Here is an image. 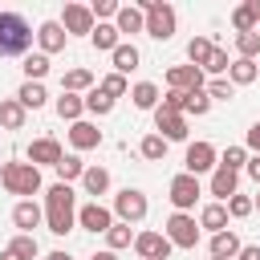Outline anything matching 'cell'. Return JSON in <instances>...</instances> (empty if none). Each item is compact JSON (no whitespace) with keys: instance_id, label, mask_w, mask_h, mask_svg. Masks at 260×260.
Here are the masks:
<instances>
[{"instance_id":"obj_1","label":"cell","mask_w":260,"mask_h":260,"mask_svg":"<svg viewBox=\"0 0 260 260\" xmlns=\"http://www.w3.org/2000/svg\"><path fill=\"white\" fill-rule=\"evenodd\" d=\"M32 45V28L20 12H0V57H20Z\"/></svg>"},{"instance_id":"obj_2","label":"cell","mask_w":260,"mask_h":260,"mask_svg":"<svg viewBox=\"0 0 260 260\" xmlns=\"http://www.w3.org/2000/svg\"><path fill=\"white\" fill-rule=\"evenodd\" d=\"M69 228H73V191H69L65 183H57V187L49 191V232L65 236Z\"/></svg>"},{"instance_id":"obj_3","label":"cell","mask_w":260,"mask_h":260,"mask_svg":"<svg viewBox=\"0 0 260 260\" xmlns=\"http://www.w3.org/2000/svg\"><path fill=\"white\" fill-rule=\"evenodd\" d=\"M0 179H4V187H8V191H16V195H32V191L41 187L37 167H20V162H8V167L0 171Z\"/></svg>"},{"instance_id":"obj_4","label":"cell","mask_w":260,"mask_h":260,"mask_svg":"<svg viewBox=\"0 0 260 260\" xmlns=\"http://www.w3.org/2000/svg\"><path fill=\"white\" fill-rule=\"evenodd\" d=\"M146 8H150V24H146V32L158 37V41H167V37L175 32V12H171L167 4H146Z\"/></svg>"},{"instance_id":"obj_5","label":"cell","mask_w":260,"mask_h":260,"mask_svg":"<svg viewBox=\"0 0 260 260\" xmlns=\"http://www.w3.org/2000/svg\"><path fill=\"white\" fill-rule=\"evenodd\" d=\"M195 195H199V183H195L191 175H179V179L171 183V199H175V207H191Z\"/></svg>"},{"instance_id":"obj_6","label":"cell","mask_w":260,"mask_h":260,"mask_svg":"<svg viewBox=\"0 0 260 260\" xmlns=\"http://www.w3.org/2000/svg\"><path fill=\"white\" fill-rule=\"evenodd\" d=\"M118 215H126V219H142L146 215V199H142V191H122L118 195Z\"/></svg>"},{"instance_id":"obj_7","label":"cell","mask_w":260,"mask_h":260,"mask_svg":"<svg viewBox=\"0 0 260 260\" xmlns=\"http://www.w3.org/2000/svg\"><path fill=\"white\" fill-rule=\"evenodd\" d=\"M167 228H171V240H175V244H183V248H195V236H199V232H195V219H187V215H175Z\"/></svg>"},{"instance_id":"obj_8","label":"cell","mask_w":260,"mask_h":260,"mask_svg":"<svg viewBox=\"0 0 260 260\" xmlns=\"http://www.w3.org/2000/svg\"><path fill=\"white\" fill-rule=\"evenodd\" d=\"M138 252H142L146 260H167V252H171V244H167L162 236H154V232H146V236H138Z\"/></svg>"},{"instance_id":"obj_9","label":"cell","mask_w":260,"mask_h":260,"mask_svg":"<svg viewBox=\"0 0 260 260\" xmlns=\"http://www.w3.org/2000/svg\"><path fill=\"white\" fill-rule=\"evenodd\" d=\"M211 158H215V150H211L207 142H195V146L187 150V171H191V175H199V171H207V167H211Z\"/></svg>"},{"instance_id":"obj_10","label":"cell","mask_w":260,"mask_h":260,"mask_svg":"<svg viewBox=\"0 0 260 260\" xmlns=\"http://www.w3.org/2000/svg\"><path fill=\"white\" fill-rule=\"evenodd\" d=\"M81 228H89V232H110V211L98 207V203H89V207L81 211Z\"/></svg>"},{"instance_id":"obj_11","label":"cell","mask_w":260,"mask_h":260,"mask_svg":"<svg viewBox=\"0 0 260 260\" xmlns=\"http://www.w3.org/2000/svg\"><path fill=\"white\" fill-rule=\"evenodd\" d=\"M211 195H219V199H228V195H236V171H228V167H219V171H215V179H211Z\"/></svg>"},{"instance_id":"obj_12","label":"cell","mask_w":260,"mask_h":260,"mask_svg":"<svg viewBox=\"0 0 260 260\" xmlns=\"http://www.w3.org/2000/svg\"><path fill=\"white\" fill-rule=\"evenodd\" d=\"M211 252H215V260H223V256H236V252H240V240H236L232 232H215V240H211Z\"/></svg>"},{"instance_id":"obj_13","label":"cell","mask_w":260,"mask_h":260,"mask_svg":"<svg viewBox=\"0 0 260 260\" xmlns=\"http://www.w3.org/2000/svg\"><path fill=\"white\" fill-rule=\"evenodd\" d=\"M114 65H118L122 73H130V69L138 65V49H134V45H118V49H114Z\"/></svg>"},{"instance_id":"obj_14","label":"cell","mask_w":260,"mask_h":260,"mask_svg":"<svg viewBox=\"0 0 260 260\" xmlns=\"http://www.w3.org/2000/svg\"><path fill=\"white\" fill-rule=\"evenodd\" d=\"M158 130H167V138H183V118H175L171 110H158Z\"/></svg>"},{"instance_id":"obj_15","label":"cell","mask_w":260,"mask_h":260,"mask_svg":"<svg viewBox=\"0 0 260 260\" xmlns=\"http://www.w3.org/2000/svg\"><path fill=\"white\" fill-rule=\"evenodd\" d=\"M20 106H45V89L37 85V81H28V85H20Z\"/></svg>"},{"instance_id":"obj_16","label":"cell","mask_w":260,"mask_h":260,"mask_svg":"<svg viewBox=\"0 0 260 260\" xmlns=\"http://www.w3.org/2000/svg\"><path fill=\"white\" fill-rule=\"evenodd\" d=\"M28 154H32V158H41V162H53V167L61 162V150H57V142H37Z\"/></svg>"},{"instance_id":"obj_17","label":"cell","mask_w":260,"mask_h":260,"mask_svg":"<svg viewBox=\"0 0 260 260\" xmlns=\"http://www.w3.org/2000/svg\"><path fill=\"white\" fill-rule=\"evenodd\" d=\"M85 187H89V195H102V191L110 187V175H106L102 167H93V171H85Z\"/></svg>"},{"instance_id":"obj_18","label":"cell","mask_w":260,"mask_h":260,"mask_svg":"<svg viewBox=\"0 0 260 260\" xmlns=\"http://www.w3.org/2000/svg\"><path fill=\"white\" fill-rule=\"evenodd\" d=\"M98 138H102V134H98L93 126H85V122L73 126V142H77V146H98Z\"/></svg>"},{"instance_id":"obj_19","label":"cell","mask_w":260,"mask_h":260,"mask_svg":"<svg viewBox=\"0 0 260 260\" xmlns=\"http://www.w3.org/2000/svg\"><path fill=\"white\" fill-rule=\"evenodd\" d=\"M65 20H69V28H73V32H89V12H85V8H69V12H65Z\"/></svg>"},{"instance_id":"obj_20","label":"cell","mask_w":260,"mask_h":260,"mask_svg":"<svg viewBox=\"0 0 260 260\" xmlns=\"http://www.w3.org/2000/svg\"><path fill=\"white\" fill-rule=\"evenodd\" d=\"M61 41H65V37H61V24H45V28H41V45H45V49H61Z\"/></svg>"},{"instance_id":"obj_21","label":"cell","mask_w":260,"mask_h":260,"mask_svg":"<svg viewBox=\"0 0 260 260\" xmlns=\"http://www.w3.org/2000/svg\"><path fill=\"white\" fill-rule=\"evenodd\" d=\"M154 98H158V89H154V85H146V81L134 89V106H142V110H150V106H154Z\"/></svg>"},{"instance_id":"obj_22","label":"cell","mask_w":260,"mask_h":260,"mask_svg":"<svg viewBox=\"0 0 260 260\" xmlns=\"http://www.w3.org/2000/svg\"><path fill=\"white\" fill-rule=\"evenodd\" d=\"M37 219H41V211H37L32 203H20V207H16V223H20V228H37Z\"/></svg>"},{"instance_id":"obj_23","label":"cell","mask_w":260,"mask_h":260,"mask_svg":"<svg viewBox=\"0 0 260 260\" xmlns=\"http://www.w3.org/2000/svg\"><path fill=\"white\" fill-rule=\"evenodd\" d=\"M223 223H228V211H223V207H219V203H215V207H207V211H203V228H215V232H219V228H223Z\"/></svg>"},{"instance_id":"obj_24","label":"cell","mask_w":260,"mask_h":260,"mask_svg":"<svg viewBox=\"0 0 260 260\" xmlns=\"http://www.w3.org/2000/svg\"><path fill=\"white\" fill-rule=\"evenodd\" d=\"M171 85H191V89H199V73H195V69H175V73H171Z\"/></svg>"},{"instance_id":"obj_25","label":"cell","mask_w":260,"mask_h":260,"mask_svg":"<svg viewBox=\"0 0 260 260\" xmlns=\"http://www.w3.org/2000/svg\"><path fill=\"white\" fill-rule=\"evenodd\" d=\"M183 106H187V110H195V114H203V110L211 106V98H207V93H199V89H191V93L183 98Z\"/></svg>"},{"instance_id":"obj_26","label":"cell","mask_w":260,"mask_h":260,"mask_svg":"<svg viewBox=\"0 0 260 260\" xmlns=\"http://www.w3.org/2000/svg\"><path fill=\"white\" fill-rule=\"evenodd\" d=\"M57 175H61V179H73V175H81V158H73V154L65 158V154H61V162H57Z\"/></svg>"},{"instance_id":"obj_27","label":"cell","mask_w":260,"mask_h":260,"mask_svg":"<svg viewBox=\"0 0 260 260\" xmlns=\"http://www.w3.org/2000/svg\"><path fill=\"white\" fill-rule=\"evenodd\" d=\"M93 45H98V49H114V28H110V24H98V28H93Z\"/></svg>"},{"instance_id":"obj_28","label":"cell","mask_w":260,"mask_h":260,"mask_svg":"<svg viewBox=\"0 0 260 260\" xmlns=\"http://www.w3.org/2000/svg\"><path fill=\"white\" fill-rule=\"evenodd\" d=\"M138 24H142V20H138V12H130V8H122V12H118V28H122V32H134Z\"/></svg>"},{"instance_id":"obj_29","label":"cell","mask_w":260,"mask_h":260,"mask_svg":"<svg viewBox=\"0 0 260 260\" xmlns=\"http://www.w3.org/2000/svg\"><path fill=\"white\" fill-rule=\"evenodd\" d=\"M24 73H28V77H45V73H49V61H45V57H28V61H24Z\"/></svg>"},{"instance_id":"obj_30","label":"cell","mask_w":260,"mask_h":260,"mask_svg":"<svg viewBox=\"0 0 260 260\" xmlns=\"http://www.w3.org/2000/svg\"><path fill=\"white\" fill-rule=\"evenodd\" d=\"M142 154H146V158H162V154H167V142H162V138H146V142H142Z\"/></svg>"},{"instance_id":"obj_31","label":"cell","mask_w":260,"mask_h":260,"mask_svg":"<svg viewBox=\"0 0 260 260\" xmlns=\"http://www.w3.org/2000/svg\"><path fill=\"white\" fill-rule=\"evenodd\" d=\"M256 16H260V0H256V4H248V8H240V12H236V24H240V28H248Z\"/></svg>"},{"instance_id":"obj_32","label":"cell","mask_w":260,"mask_h":260,"mask_svg":"<svg viewBox=\"0 0 260 260\" xmlns=\"http://www.w3.org/2000/svg\"><path fill=\"white\" fill-rule=\"evenodd\" d=\"M187 53H191V61H207V57H211V45H207V41H191Z\"/></svg>"},{"instance_id":"obj_33","label":"cell","mask_w":260,"mask_h":260,"mask_svg":"<svg viewBox=\"0 0 260 260\" xmlns=\"http://www.w3.org/2000/svg\"><path fill=\"white\" fill-rule=\"evenodd\" d=\"M8 252H16V256H20V260H28V256H32V252H37V244H32V240H28V236H20V240H16V244H12V248H8Z\"/></svg>"},{"instance_id":"obj_34","label":"cell","mask_w":260,"mask_h":260,"mask_svg":"<svg viewBox=\"0 0 260 260\" xmlns=\"http://www.w3.org/2000/svg\"><path fill=\"white\" fill-rule=\"evenodd\" d=\"M252 73H256L252 61H236V65H232V77H236V81H252Z\"/></svg>"},{"instance_id":"obj_35","label":"cell","mask_w":260,"mask_h":260,"mask_svg":"<svg viewBox=\"0 0 260 260\" xmlns=\"http://www.w3.org/2000/svg\"><path fill=\"white\" fill-rule=\"evenodd\" d=\"M57 110H61V118H73V114H77V110H81V102H77V98H69V93H65V98H61V102H57Z\"/></svg>"},{"instance_id":"obj_36","label":"cell","mask_w":260,"mask_h":260,"mask_svg":"<svg viewBox=\"0 0 260 260\" xmlns=\"http://www.w3.org/2000/svg\"><path fill=\"white\" fill-rule=\"evenodd\" d=\"M0 122L4 126H20V106H0Z\"/></svg>"},{"instance_id":"obj_37","label":"cell","mask_w":260,"mask_h":260,"mask_svg":"<svg viewBox=\"0 0 260 260\" xmlns=\"http://www.w3.org/2000/svg\"><path fill=\"white\" fill-rule=\"evenodd\" d=\"M122 89H126V81H122V77L114 73V77H106V89H102V93H106V98H118Z\"/></svg>"},{"instance_id":"obj_38","label":"cell","mask_w":260,"mask_h":260,"mask_svg":"<svg viewBox=\"0 0 260 260\" xmlns=\"http://www.w3.org/2000/svg\"><path fill=\"white\" fill-rule=\"evenodd\" d=\"M85 106H89V110H98V114H106V110H110L114 102H110L106 93H89V102H85Z\"/></svg>"},{"instance_id":"obj_39","label":"cell","mask_w":260,"mask_h":260,"mask_svg":"<svg viewBox=\"0 0 260 260\" xmlns=\"http://www.w3.org/2000/svg\"><path fill=\"white\" fill-rule=\"evenodd\" d=\"M240 162H244V150H240V146H228V154H223V167H228V171H236Z\"/></svg>"},{"instance_id":"obj_40","label":"cell","mask_w":260,"mask_h":260,"mask_svg":"<svg viewBox=\"0 0 260 260\" xmlns=\"http://www.w3.org/2000/svg\"><path fill=\"white\" fill-rule=\"evenodd\" d=\"M207 69H211V73H219V69H228V57H223L219 49H211V57H207Z\"/></svg>"},{"instance_id":"obj_41","label":"cell","mask_w":260,"mask_h":260,"mask_svg":"<svg viewBox=\"0 0 260 260\" xmlns=\"http://www.w3.org/2000/svg\"><path fill=\"white\" fill-rule=\"evenodd\" d=\"M110 244H114V248H126V244H130V232H126V228H110Z\"/></svg>"},{"instance_id":"obj_42","label":"cell","mask_w":260,"mask_h":260,"mask_svg":"<svg viewBox=\"0 0 260 260\" xmlns=\"http://www.w3.org/2000/svg\"><path fill=\"white\" fill-rule=\"evenodd\" d=\"M240 49H244V53H256V49H260V37H256V32H244V37H240Z\"/></svg>"},{"instance_id":"obj_43","label":"cell","mask_w":260,"mask_h":260,"mask_svg":"<svg viewBox=\"0 0 260 260\" xmlns=\"http://www.w3.org/2000/svg\"><path fill=\"white\" fill-rule=\"evenodd\" d=\"M65 85L81 89V85H89V73H81V69H77V73H69V77H65Z\"/></svg>"},{"instance_id":"obj_44","label":"cell","mask_w":260,"mask_h":260,"mask_svg":"<svg viewBox=\"0 0 260 260\" xmlns=\"http://www.w3.org/2000/svg\"><path fill=\"white\" fill-rule=\"evenodd\" d=\"M248 211H252V203H248L244 195H236V199H232V215H248Z\"/></svg>"},{"instance_id":"obj_45","label":"cell","mask_w":260,"mask_h":260,"mask_svg":"<svg viewBox=\"0 0 260 260\" xmlns=\"http://www.w3.org/2000/svg\"><path fill=\"white\" fill-rule=\"evenodd\" d=\"M211 98H232V85H228V81H215V85H211Z\"/></svg>"},{"instance_id":"obj_46","label":"cell","mask_w":260,"mask_h":260,"mask_svg":"<svg viewBox=\"0 0 260 260\" xmlns=\"http://www.w3.org/2000/svg\"><path fill=\"white\" fill-rule=\"evenodd\" d=\"M248 142H252V146H256V150H260V122H256V126H252V130H248Z\"/></svg>"},{"instance_id":"obj_47","label":"cell","mask_w":260,"mask_h":260,"mask_svg":"<svg viewBox=\"0 0 260 260\" xmlns=\"http://www.w3.org/2000/svg\"><path fill=\"white\" fill-rule=\"evenodd\" d=\"M240 260H260V248H244V252H240Z\"/></svg>"},{"instance_id":"obj_48","label":"cell","mask_w":260,"mask_h":260,"mask_svg":"<svg viewBox=\"0 0 260 260\" xmlns=\"http://www.w3.org/2000/svg\"><path fill=\"white\" fill-rule=\"evenodd\" d=\"M248 171H252V179L260 183V158H252V162H248Z\"/></svg>"},{"instance_id":"obj_49","label":"cell","mask_w":260,"mask_h":260,"mask_svg":"<svg viewBox=\"0 0 260 260\" xmlns=\"http://www.w3.org/2000/svg\"><path fill=\"white\" fill-rule=\"evenodd\" d=\"M93 260H114V252H98V256H93Z\"/></svg>"},{"instance_id":"obj_50","label":"cell","mask_w":260,"mask_h":260,"mask_svg":"<svg viewBox=\"0 0 260 260\" xmlns=\"http://www.w3.org/2000/svg\"><path fill=\"white\" fill-rule=\"evenodd\" d=\"M49 260H69V256H65V252H53V256H49Z\"/></svg>"},{"instance_id":"obj_51","label":"cell","mask_w":260,"mask_h":260,"mask_svg":"<svg viewBox=\"0 0 260 260\" xmlns=\"http://www.w3.org/2000/svg\"><path fill=\"white\" fill-rule=\"evenodd\" d=\"M4 260H20V256H16V252H4Z\"/></svg>"}]
</instances>
